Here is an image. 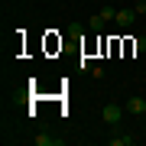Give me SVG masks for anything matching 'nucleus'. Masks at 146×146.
<instances>
[{
	"mask_svg": "<svg viewBox=\"0 0 146 146\" xmlns=\"http://www.w3.org/2000/svg\"><path fill=\"white\" fill-rule=\"evenodd\" d=\"M104 23H107L104 16H101V13H94L91 20H88V26H91V33H101V29H104Z\"/></svg>",
	"mask_w": 146,
	"mask_h": 146,
	"instance_id": "nucleus-6",
	"label": "nucleus"
},
{
	"mask_svg": "<svg viewBox=\"0 0 146 146\" xmlns=\"http://www.w3.org/2000/svg\"><path fill=\"white\" fill-rule=\"evenodd\" d=\"M143 98H146V94H143Z\"/></svg>",
	"mask_w": 146,
	"mask_h": 146,
	"instance_id": "nucleus-10",
	"label": "nucleus"
},
{
	"mask_svg": "<svg viewBox=\"0 0 146 146\" xmlns=\"http://www.w3.org/2000/svg\"><path fill=\"white\" fill-rule=\"evenodd\" d=\"M127 114H136V117H143V114H146V98H136V94H133V98L127 101Z\"/></svg>",
	"mask_w": 146,
	"mask_h": 146,
	"instance_id": "nucleus-3",
	"label": "nucleus"
},
{
	"mask_svg": "<svg viewBox=\"0 0 146 146\" xmlns=\"http://www.w3.org/2000/svg\"><path fill=\"white\" fill-rule=\"evenodd\" d=\"M123 110H127V107H117V104H107L104 110H101V120L114 127V123H120V117H123Z\"/></svg>",
	"mask_w": 146,
	"mask_h": 146,
	"instance_id": "nucleus-1",
	"label": "nucleus"
},
{
	"mask_svg": "<svg viewBox=\"0 0 146 146\" xmlns=\"http://www.w3.org/2000/svg\"><path fill=\"white\" fill-rule=\"evenodd\" d=\"M136 140H133V136L130 133H120V136H110V146H133Z\"/></svg>",
	"mask_w": 146,
	"mask_h": 146,
	"instance_id": "nucleus-5",
	"label": "nucleus"
},
{
	"mask_svg": "<svg viewBox=\"0 0 146 146\" xmlns=\"http://www.w3.org/2000/svg\"><path fill=\"white\" fill-rule=\"evenodd\" d=\"M133 49H136V52H146V36H143V39H136V42H133Z\"/></svg>",
	"mask_w": 146,
	"mask_h": 146,
	"instance_id": "nucleus-9",
	"label": "nucleus"
},
{
	"mask_svg": "<svg viewBox=\"0 0 146 146\" xmlns=\"http://www.w3.org/2000/svg\"><path fill=\"white\" fill-rule=\"evenodd\" d=\"M136 16H140V13H136L133 7H127V10H117V16H114V23H117L120 29H127V26H133V20H136Z\"/></svg>",
	"mask_w": 146,
	"mask_h": 146,
	"instance_id": "nucleus-2",
	"label": "nucleus"
},
{
	"mask_svg": "<svg viewBox=\"0 0 146 146\" xmlns=\"http://www.w3.org/2000/svg\"><path fill=\"white\" fill-rule=\"evenodd\" d=\"M101 16H104V20H114L117 10H114V7H104V10H101Z\"/></svg>",
	"mask_w": 146,
	"mask_h": 146,
	"instance_id": "nucleus-7",
	"label": "nucleus"
},
{
	"mask_svg": "<svg viewBox=\"0 0 146 146\" xmlns=\"http://www.w3.org/2000/svg\"><path fill=\"white\" fill-rule=\"evenodd\" d=\"M36 146H62V136H52V133H39V136H36Z\"/></svg>",
	"mask_w": 146,
	"mask_h": 146,
	"instance_id": "nucleus-4",
	"label": "nucleus"
},
{
	"mask_svg": "<svg viewBox=\"0 0 146 146\" xmlns=\"http://www.w3.org/2000/svg\"><path fill=\"white\" fill-rule=\"evenodd\" d=\"M68 33H72V36H81L84 29H81V23H72V26H68Z\"/></svg>",
	"mask_w": 146,
	"mask_h": 146,
	"instance_id": "nucleus-8",
	"label": "nucleus"
}]
</instances>
